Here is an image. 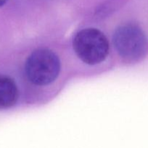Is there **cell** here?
<instances>
[{
	"mask_svg": "<svg viewBox=\"0 0 148 148\" xmlns=\"http://www.w3.org/2000/svg\"><path fill=\"white\" fill-rule=\"evenodd\" d=\"M73 49L84 63L94 65L101 63L107 57L109 43L100 30L94 28L81 30L74 37Z\"/></svg>",
	"mask_w": 148,
	"mask_h": 148,
	"instance_id": "obj_1",
	"label": "cell"
},
{
	"mask_svg": "<svg viewBox=\"0 0 148 148\" xmlns=\"http://www.w3.org/2000/svg\"><path fill=\"white\" fill-rule=\"evenodd\" d=\"M26 74L29 80L36 85H46L57 77L60 62L57 56L48 49L34 51L26 62Z\"/></svg>",
	"mask_w": 148,
	"mask_h": 148,
	"instance_id": "obj_2",
	"label": "cell"
},
{
	"mask_svg": "<svg viewBox=\"0 0 148 148\" xmlns=\"http://www.w3.org/2000/svg\"><path fill=\"white\" fill-rule=\"evenodd\" d=\"M113 44L118 54L129 62L139 60L147 51L146 36L135 25H124L116 29L113 35Z\"/></svg>",
	"mask_w": 148,
	"mask_h": 148,
	"instance_id": "obj_3",
	"label": "cell"
},
{
	"mask_svg": "<svg viewBox=\"0 0 148 148\" xmlns=\"http://www.w3.org/2000/svg\"><path fill=\"white\" fill-rule=\"evenodd\" d=\"M18 98L16 84L9 77L0 75V109L13 106Z\"/></svg>",
	"mask_w": 148,
	"mask_h": 148,
	"instance_id": "obj_4",
	"label": "cell"
},
{
	"mask_svg": "<svg viewBox=\"0 0 148 148\" xmlns=\"http://www.w3.org/2000/svg\"><path fill=\"white\" fill-rule=\"evenodd\" d=\"M7 1V0H0V7H2L3 5H4Z\"/></svg>",
	"mask_w": 148,
	"mask_h": 148,
	"instance_id": "obj_5",
	"label": "cell"
}]
</instances>
